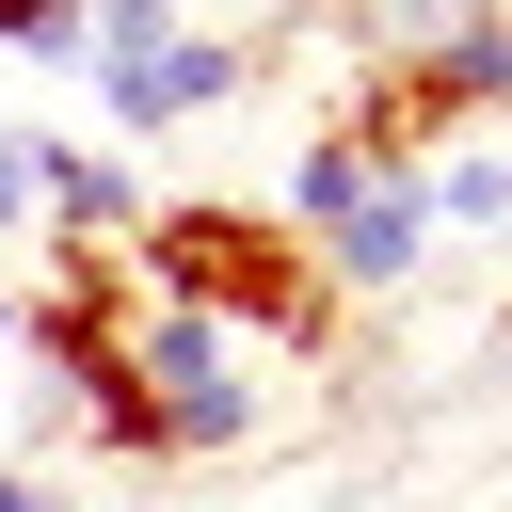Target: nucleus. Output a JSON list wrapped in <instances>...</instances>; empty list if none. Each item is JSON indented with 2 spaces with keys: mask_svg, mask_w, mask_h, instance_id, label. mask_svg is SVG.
I'll use <instances>...</instances> for the list:
<instances>
[{
  "mask_svg": "<svg viewBox=\"0 0 512 512\" xmlns=\"http://www.w3.org/2000/svg\"><path fill=\"white\" fill-rule=\"evenodd\" d=\"M80 32H96V0H0V48L16 64H80Z\"/></svg>",
  "mask_w": 512,
  "mask_h": 512,
  "instance_id": "8",
  "label": "nucleus"
},
{
  "mask_svg": "<svg viewBox=\"0 0 512 512\" xmlns=\"http://www.w3.org/2000/svg\"><path fill=\"white\" fill-rule=\"evenodd\" d=\"M0 512H64V496H48V480H32V464H0Z\"/></svg>",
  "mask_w": 512,
  "mask_h": 512,
  "instance_id": "9",
  "label": "nucleus"
},
{
  "mask_svg": "<svg viewBox=\"0 0 512 512\" xmlns=\"http://www.w3.org/2000/svg\"><path fill=\"white\" fill-rule=\"evenodd\" d=\"M416 192H432V224H512V144H448V160H416Z\"/></svg>",
  "mask_w": 512,
  "mask_h": 512,
  "instance_id": "7",
  "label": "nucleus"
},
{
  "mask_svg": "<svg viewBox=\"0 0 512 512\" xmlns=\"http://www.w3.org/2000/svg\"><path fill=\"white\" fill-rule=\"evenodd\" d=\"M128 288L144 304H192V320H224V336H256V352H336V272L256 208V192H144V224H128Z\"/></svg>",
  "mask_w": 512,
  "mask_h": 512,
  "instance_id": "1",
  "label": "nucleus"
},
{
  "mask_svg": "<svg viewBox=\"0 0 512 512\" xmlns=\"http://www.w3.org/2000/svg\"><path fill=\"white\" fill-rule=\"evenodd\" d=\"M128 368H144V400L176 416V464H208V448L256 432V384H240V336H224V320H192V304H128Z\"/></svg>",
  "mask_w": 512,
  "mask_h": 512,
  "instance_id": "4",
  "label": "nucleus"
},
{
  "mask_svg": "<svg viewBox=\"0 0 512 512\" xmlns=\"http://www.w3.org/2000/svg\"><path fill=\"white\" fill-rule=\"evenodd\" d=\"M272 224H288V240L336 272V304H352V288H400V272L432 256V192H416L400 160H352L336 128H304V160H288Z\"/></svg>",
  "mask_w": 512,
  "mask_h": 512,
  "instance_id": "3",
  "label": "nucleus"
},
{
  "mask_svg": "<svg viewBox=\"0 0 512 512\" xmlns=\"http://www.w3.org/2000/svg\"><path fill=\"white\" fill-rule=\"evenodd\" d=\"M80 80H96V112L128 144H160V128H192V112H224L256 80V32H192V0H96Z\"/></svg>",
  "mask_w": 512,
  "mask_h": 512,
  "instance_id": "2",
  "label": "nucleus"
},
{
  "mask_svg": "<svg viewBox=\"0 0 512 512\" xmlns=\"http://www.w3.org/2000/svg\"><path fill=\"white\" fill-rule=\"evenodd\" d=\"M128 224H144L128 144H32V240H128Z\"/></svg>",
  "mask_w": 512,
  "mask_h": 512,
  "instance_id": "6",
  "label": "nucleus"
},
{
  "mask_svg": "<svg viewBox=\"0 0 512 512\" xmlns=\"http://www.w3.org/2000/svg\"><path fill=\"white\" fill-rule=\"evenodd\" d=\"M0 352H16V288H0Z\"/></svg>",
  "mask_w": 512,
  "mask_h": 512,
  "instance_id": "10",
  "label": "nucleus"
},
{
  "mask_svg": "<svg viewBox=\"0 0 512 512\" xmlns=\"http://www.w3.org/2000/svg\"><path fill=\"white\" fill-rule=\"evenodd\" d=\"M320 128H336L352 160H400V176H416V160H448V144L480 128V96H464V80H448V48L416 32V48H368V64H352V96H336Z\"/></svg>",
  "mask_w": 512,
  "mask_h": 512,
  "instance_id": "5",
  "label": "nucleus"
}]
</instances>
